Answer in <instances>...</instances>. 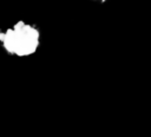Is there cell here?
Wrapping results in <instances>:
<instances>
[{
	"label": "cell",
	"instance_id": "1",
	"mask_svg": "<svg viewBox=\"0 0 151 137\" xmlns=\"http://www.w3.org/2000/svg\"><path fill=\"white\" fill-rule=\"evenodd\" d=\"M0 44L9 56L29 57L37 52L40 45V32L35 26L19 20L12 27L2 31Z\"/></svg>",
	"mask_w": 151,
	"mask_h": 137
}]
</instances>
